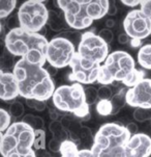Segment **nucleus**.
<instances>
[{
    "label": "nucleus",
    "instance_id": "nucleus-15",
    "mask_svg": "<svg viewBox=\"0 0 151 157\" xmlns=\"http://www.w3.org/2000/svg\"><path fill=\"white\" fill-rule=\"evenodd\" d=\"M20 96L19 86L13 72L0 70V99L2 101H13Z\"/></svg>",
    "mask_w": 151,
    "mask_h": 157
},
{
    "label": "nucleus",
    "instance_id": "nucleus-18",
    "mask_svg": "<svg viewBox=\"0 0 151 157\" xmlns=\"http://www.w3.org/2000/svg\"><path fill=\"white\" fill-rule=\"evenodd\" d=\"M138 63L142 68L151 70V44H146L139 49Z\"/></svg>",
    "mask_w": 151,
    "mask_h": 157
},
{
    "label": "nucleus",
    "instance_id": "nucleus-38",
    "mask_svg": "<svg viewBox=\"0 0 151 157\" xmlns=\"http://www.w3.org/2000/svg\"><path fill=\"white\" fill-rule=\"evenodd\" d=\"M9 157H38L35 154V151H33V149L27 151V152L23 153H12Z\"/></svg>",
    "mask_w": 151,
    "mask_h": 157
},
{
    "label": "nucleus",
    "instance_id": "nucleus-34",
    "mask_svg": "<svg viewBox=\"0 0 151 157\" xmlns=\"http://www.w3.org/2000/svg\"><path fill=\"white\" fill-rule=\"evenodd\" d=\"M99 38H102L108 45L112 43L113 40H114V34L109 28L100 29L99 33Z\"/></svg>",
    "mask_w": 151,
    "mask_h": 157
},
{
    "label": "nucleus",
    "instance_id": "nucleus-24",
    "mask_svg": "<svg viewBox=\"0 0 151 157\" xmlns=\"http://www.w3.org/2000/svg\"><path fill=\"white\" fill-rule=\"evenodd\" d=\"M144 75L145 73L141 70H138L136 69L132 73L129 75L128 78H126L125 81H123V84L125 86H128L129 89L134 87L135 86H137L139 82H141L143 79H144Z\"/></svg>",
    "mask_w": 151,
    "mask_h": 157
},
{
    "label": "nucleus",
    "instance_id": "nucleus-9",
    "mask_svg": "<svg viewBox=\"0 0 151 157\" xmlns=\"http://www.w3.org/2000/svg\"><path fill=\"white\" fill-rule=\"evenodd\" d=\"M89 0H70V1H55L54 4L63 13V17L66 22V25L70 27L81 30L92 25L93 20L87 15L86 5Z\"/></svg>",
    "mask_w": 151,
    "mask_h": 157
},
{
    "label": "nucleus",
    "instance_id": "nucleus-30",
    "mask_svg": "<svg viewBox=\"0 0 151 157\" xmlns=\"http://www.w3.org/2000/svg\"><path fill=\"white\" fill-rule=\"evenodd\" d=\"M16 63H14V55L10 54V53L5 49V51L2 54L1 57V70L4 71V69H14Z\"/></svg>",
    "mask_w": 151,
    "mask_h": 157
},
{
    "label": "nucleus",
    "instance_id": "nucleus-19",
    "mask_svg": "<svg viewBox=\"0 0 151 157\" xmlns=\"http://www.w3.org/2000/svg\"><path fill=\"white\" fill-rule=\"evenodd\" d=\"M78 146L75 142H73L71 140H66L61 144L60 147V154L61 157H75L77 154L79 153Z\"/></svg>",
    "mask_w": 151,
    "mask_h": 157
},
{
    "label": "nucleus",
    "instance_id": "nucleus-45",
    "mask_svg": "<svg viewBox=\"0 0 151 157\" xmlns=\"http://www.w3.org/2000/svg\"><path fill=\"white\" fill-rule=\"evenodd\" d=\"M106 26H107V28H112L115 26V20L114 19H108L106 21Z\"/></svg>",
    "mask_w": 151,
    "mask_h": 157
},
{
    "label": "nucleus",
    "instance_id": "nucleus-46",
    "mask_svg": "<svg viewBox=\"0 0 151 157\" xmlns=\"http://www.w3.org/2000/svg\"><path fill=\"white\" fill-rule=\"evenodd\" d=\"M47 71L49 72L50 75L53 76V75H55V74H56L57 69H56V68H54V67H52V66H49V68L47 69Z\"/></svg>",
    "mask_w": 151,
    "mask_h": 157
},
{
    "label": "nucleus",
    "instance_id": "nucleus-16",
    "mask_svg": "<svg viewBox=\"0 0 151 157\" xmlns=\"http://www.w3.org/2000/svg\"><path fill=\"white\" fill-rule=\"evenodd\" d=\"M109 6H110V1H107V0L89 1L88 4L86 5L87 15L93 21L102 19L106 15H108Z\"/></svg>",
    "mask_w": 151,
    "mask_h": 157
},
{
    "label": "nucleus",
    "instance_id": "nucleus-11",
    "mask_svg": "<svg viewBox=\"0 0 151 157\" xmlns=\"http://www.w3.org/2000/svg\"><path fill=\"white\" fill-rule=\"evenodd\" d=\"M123 28L131 39L142 41L151 34V20L141 10H132L124 18Z\"/></svg>",
    "mask_w": 151,
    "mask_h": 157
},
{
    "label": "nucleus",
    "instance_id": "nucleus-17",
    "mask_svg": "<svg viewBox=\"0 0 151 157\" xmlns=\"http://www.w3.org/2000/svg\"><path fill=\"white\" fill-rule=\"evenodd\" d=\"M48 25L51 28V30L55 33H60L65 27V20L64 17L61 18L60 14H58L56 10H49V19H48Z\"/></svg>",
    "mask_w": 151,
    "mask_h": 157
},
{
    "label": "nucleus",
    "instance_id": "nucleus-31",
    "mask_svg": "<svg viewBox=\"0 0 151 157\" xmlns=\"http://www.w3.org/2000/svg\"><path fill=\"white\" fill-rule=\"evenodd\" d=\"M25 102H26V105H27L29 108L34 109L36 111H43L46 109V107H47L46 101H41V100H36V99H26Z\"/></svg>",
    "mask_w": 151,
    "mask_h": 157
},
{
    "label": "nucleus",
    "instance_id": "nucleus-8",
    "mask_svg": "<svg viewBox=\"0 0 151 157\" xmlns=\"http://www.w3.org/2000/svg\"><path fill=\"white\" fill-rule=\"evenodd\" d=\"M21 28L28 33H39L46 27L49 19V10L38 0H29L21 4L18 10Z\"/></svg>",
    "mask_w": 151,
    "mask_h": 157
},
{
    "label": "nucleus",
    "instance_id": "nucleus-14",
    "mask_svg": "<svg viewBox=\"0 0 151 157\" xmlns=\"http://www.w3.org/2000/svg\"><path fill=\"white\" fill-rule=\"evenodd\" d=\"M151 137L145 133H137L129 138L125 146V157H150Z\"/></svg>",
    "mask_w": 151,
    "mask_h": 157
},
{
    "label": "nucleus",
    "instance_id": "nucleus-22",
    "mask_svg": "<svg viewBox=\"0 0 151 157\" xmlns=\"http://www.w3.org/2000/svg\"><path fill=\"white\" fill-rule=\"evenodd\" d=\"M22 121L24 123H26L27 125L33 128L34 130H38V129H44V120L41 118V117H36V116H33V114H25L23 117V120Z\"/></svg>",
    "mask_w": 151,
    "mask_h": 157
},
{
    "label": "nucleus",
    "instance_id": "nucleus-36",
    "mask_svg": "<svg viewBox=\"0 0 151 157\" xmlns=\"http://www.w3.org/2000/svg\"><path fill=\"white\" fill-rule=\"evenodd\" d=\"M6 25H7V27H9V30H13V29H16V28H20L21 25H20L18 14L9 18V20H7V22H6Z\"/></svg>",
    "mask_w": 151,
    "mask_h": 157
},
{
    "label": "nucleus",
    "instance_id": "nucleus-40",
    "mask_svg": "<svg viewBox=\"0 0 151 157\" xmlns=\"http://www.w3.org/2000/svg\"><path fill=\"white\" fill-rule=\"evenodd\" d=\"M125 127H126V129L128 130V132L131 133V136H132V135H135V134H137V133H139V132H138V126H137V124H135V123H128Z\"/></svg>",
    "mask_w": 151,
    "mask_h": 157
},
{
    "label": "nucleus",
    "instance_id": "nucleus-4",
    "mask_svg": "<svg viewBox=\"0 0 151 157\" xmlns=\"http://www.w3.org/2000/svg\"><path fill=\"white\" fill-rule=\"evenodd\" d=\"M55 108L62 113H70L77 119L88 121L90 118L89 104L86 102L85 87L80 83L58 86L52 97Z\"/></svg>",
    "mask_w": 151,
    "mask_h": 157
},
{
    "label": "nucleus",
    "instance_id": "nucleus-26",
    "mask_svg": "<svg viewBox=\"0 0 151 157\" xmlns=\"http://www.w3.org/2000/svg\"><path fill=\"white\" fill-rule=\"evenodd\" d=\"M12 118L13 117L7 110H5L4 108L0 109V132L1 133H4L13 124Z\"/></svg>",
    "mask_w": 151,
    "mask_h": 157
},
{
    "label": "nucleus",
    "instance_id": "nucleus-41",
    "mask_svg": "<svg viewBox=\"0 0 151 157\" xmlns=\"http://www.w3.org/2000/svg\"><path fill=\"white\" fill-rule=\"evenodd\" d=\"M142 1H139V0H135V1H131V0H122L121 3L124 4L125 6H129V7H135L138 6V5H141Z\"/></svg>",
    "mask_w": 151,
    "mask_h": 157
},
{
    "label": "nucleus",
    "instance_id": "nucleus-1",
    "mask_svg": "<svg viewBox=\"0 0 151 157\" xmlns=\"http://www.w3.org/2000/svg\"><path fill=\"white\" fill-rule=\"evenodd\" d=\"M13 73L18 81L20 96L26 99L48 101L53 97L55 84L47 69L32 65L24 58L17 60Z\"/></svg>",
    "mask_w": 151,
    "mask_h": 157
},
{
    "label": "nucleus",
    "instance_id": "nucleus-6",
    "mask_svg": "<svg viewBox=\"0 0 151 157\" xmlns=\"http://www.w3.org/2000/svg\"><path fill=\"white\" fill-rule=\"evenodd\" d=\"M34 135L35 130L23 121L13 123L4 133L0 134V153L2 157L33 149Z\"/></svg>",
    "mask_w": 151,
    "mask_h": 157
},
{
    "label": "nucleus",
    "instance_id": "nucleus-27",
    "mask_svg": "<svg viewBox=\"0 0 151 157\" xmlns=\"http://www.w3.org/2000/svg\"><path fill=\"white\" fill-rule=\"evenodd\" d=\"M134 119L138 122H145L147 120L151 119V109H146V108H135L134 110Z\"/></svg>",
    "mask_w": 151,
    "mask_h": 157
},
{
    "label": "nucleus",
    "instance_id": "nucleus-35",
    "mask_svg": "<svg viewBox=\"0 0 151 157\" xmlns=\"http://www.w3.org/2000/svg\"><path fill=\"white\" fill-rule=\"evenodd\" d=\"M61 142L59 140L55 137H52V140H50L49 144H48V148H49V151L51 152H60V147H61Z\"/></svg>",
    "mask_w": 151,
    "mask_h": 157
},
{
    "label": "nucleus",
    "instance_id": "nucleus-5",
    "mask_svg": "<svg viewBox=\"0 0 151 157\" xmlns=\"http://www.w3.org/2000/svg\"><path fill=\"white\" fill-rule=\"evenodd\" d=\"M136 63L129 53L118 50L109 54L100 67L97 82L102 86L113 84L115 81H123L136 70Z\"/></svg>",
    "mask_w": 151,
    "mask_h": 157
},
{
    "label": "nucleus",
    "instance_id": "nucleus-47",
    "mask_svg": "<svg viewBox=\"0 0 151 157\" xmlns=\"http://www.w3.org/2000/svg\"><path fill=\"white\" fill-rule=\"evenodd\" d=\"M150 157H151V156H150Z\"/></svg>",
    "mask_w": 151,
    "mask_h": 157
},
{
    "label": "nucleus",
    "instance_id": "nucleus-12",
    "mask_svg": "<svg viewBox=\"0 0 151 157\" xmlns=\"http://www.w3.org/2000/svg\"><path fill=\"white\" fill-rule=\"evenodd\" d=\"M126 103L135 108L151 109V79L144 78L126 93Z\"/></svg>",
    "mask_w": 151,
    "mask_h": 157
},
{
    "label": "nucleus",
    "instance_id": "nucleus-42",
    "mask_svg": "<svg viewBox=\"0 0 151 157\" xmlns=\"http://www.w3.org/2000/svg\"><path fill=\"white\" fill-rule=\"evenodd\" d=\"M118 42L120 44H128V43H129L131 42V38L126 34L125 33H120L118 36Z\"/></svg>",
    "mask_w": 151,
    "mask_h": 157
},
{
    "label": "nucleus",
    "instance_id": "nucleus-28",
    "mask_svg": "<svg viewBox=\"0 0 151 157\" xmlns=\"http://www.w3.org/2000/svg\"><path fill=\"white\" fill-rule=\"evenodd\" d=\"M85 96H86V102L89 105H92L99 99V90L95 89L94 86H87L85 87ZM99 102V101H97Z\"/></svg>",
    "mask_w": 151,
    "mask_h": 157
},
{
    "label": "nucleus",
    "instance_id": "nucleus-7",
    "mask_svg": "<svg viewBox=\"0 0 151 157\" xmlns=\"http://www.w3.org/2000/svg\"><path fill=\"white\" fill-rule=\"evenodd\" d=\"M77 54L80 63L85 67H94L105 63L110 54L109 45L99 34L91 31L82 33V39L78 45Z\"/></svg>",
    "mask_w": 151,
    "mask_h": 157
},
{
    "label": "nucleus",
    "instance_id": "nucleus-25",
    "mask_svg": "<svg viewBox=\"0 0 151 157\" xmlns=\"http://www.w3.org/2000/svg\"><path fill=\"white\" fill-rule=\"evenodd\" d=\"M17 6V1L16 0H2L0 1V18L1 19H5L6 17H9L13 13V10Z\"/></svg>",
    "mask_w": 151,
    "mask_h": 157
},
{
    "label": "nucleus",
    "instance_id": "nucleus-43",
    "mask_svg": "<svg viewBox=\"0 0 151 157\" xmlns=\"http://www.w3.org/2000/svg\"><path fill=\"white\" fill-rule=\"evenodd\" d=\"M117 14V6L114 2H110V6H109V12L108 15L109 16H115Z\"/></svg>",
    "mask_w": 151,
    "mask_h": 157
},
{
    "label": "nucleus",
    "instance_id": "nucleus-13",
    "mask_svg": "<svg viewBox=\"0 0 151 157\" xmlns=\"http://www.w3.org/2000/svg\"><path fill=\"white\" fill-rule=\"evenodd\" d=\"M70 67L71 72L68 79L70 81L80 84H92L97 81L102 65H97L94 67H85L80 63L78 54H76V56L71 60Z\"/></svg>",
    "mask_w": 151,
    "mask_h": 157
},
{
    "label": "nucleus",
    "instance_id": "nucleus-44",
    "mask_svg": "<svg viewBox=\"0 0 151 157\" xmlns=\"http://www.w3.org/2000/svg\"><path fill=\"white\" fill-rule=\"evenodd\" d=\"M131 46L132 47V48H141L142 46V41L141 40H137V39H131Z\"/></svg>",
    "mask_w": 151,
    "mask_h": 157
},
{
    "label": "nucleus",
    "instance_id": "nucleus-39",
    "mask_svg": "<svg viewBox=\"0 0 151 157\" xmlns=\"http://www.w3.org/2000/svg\"><path fill=\"white\" fill-rule=\"evenodd\" d=\"M75 157H94V155L92 154L91 150H88V149H82V150L79 151V153L77 154Z\"/></svg>",
    "mask_w": 151,
    "mask_h": 157
},
{
    "label": "nucleus",
    "instance_id": "nucleus-32",
    "mask_svg": "<svg viewBox=\"0 0 151 157\" xmlns=\"http://www.w3.org/2000/svg\"><path fill=\"white\" fill-rule=\"evenodd\" d=\"M60 36H63L66 40H68L70 42H71L74 45L76 46V44L78 43V45L80 44L81 39H82V34L78 33H74V31H63L60 34Z\"/></svg>",
    "mask_w": 151,
    "mask_h": 157
},
{
    "label": "nucleus",
    "instance_id": "nucleus-3",
    "mask_svg": "<svg viewBox=\"0 0 151 157\" xmlns=\"http://www.w3.org/2000/svg\"><path fill=\"white\" fill-rule=\"evenodd\" d=\"M131 137L125 126L106 123L97 130L90 150L94 157H125V146Z\"/></svg>",
    "mask_w": 151,
    "mask_h": 157
},
{
    "label": "nucleus",
    "instance_id": "nucleus-37",
    "mask_svg": "<svg viewBox=\"0 0 151 157\" xmlns=\"http://www.w3.org/2000/svg\"><path fill=\"white\" fill-rule=\"evenodd\" d=\"M140 6H141L140 10L144 13L147 18H149L151 20V1H147V0L146 1H142Z\"/></svg>",
    "mask_w": 151,
    "mask_h": 157
},
{
    "label": "nucleus",
    "instance_id": "nucleus-2",
    "mask_svg": "<svg viewBox=\"0 0 151 157\" xmlns=\"http://www.w3.org/2000/svg\"><path fill=\"white\" fill-rule=\"evenodd\" d=\"M48 45L49 41L43 34L28 33L21 27L9 30L4 36L5 49L10 54L39 67L47 63Z\"/></svg>",
    "mask_w": 151,
    "mask_h": 157
},
{
    "label": "nucleus",
    "instance_id": "nucleus-10",
    "mask_svg": "<svg viewBox=\"0 0 151 157\" xmlns=\"http://www.w3.org/2000/svg\"><path fill=\"white\" fill-rule=\"evenodd\" d=\"M77 54L76 46L63 36H56L49 42L47 48V62L49 66L58 69L70 65Z\"/></svg>",
    "mask_w": 151,
    "mask_h": 157
},
{
    "label": "nucleus",
    "instance_id": "nucleus-33",
    "mask_svg": "<svg viewBox=\"0 0 151 157\" xmlns=\"http://www.w3.org/2000/svg\"><path fill=\"white\" fill-rule=\"evenodd\" d=\"M99 100H111L113 98V92L109 86H102L99 89Z\"/></svg>",
    "mask_w": 151,
    "mask_h": 157
},
{
    "label": "nucleus",
    "instance_id": "nucleus-29",
    "mask_svg": "<svg viewBox=\"0 0 151 157\" xmlns=\"http://www.w3.org/2000/svg\"><path fill=\"white\" fill-rule=\"evenodd\" d=\"M9 113L13 118H21L24 116V105L19 101H14L9 106Z\"/></svg>",
    "mask_w": 151,
    "mask_h": 157
},
{
    "label": "nucleus",
    "instance_id": "nucleus-21",
    "mask_svg": "<svg viewBox=\"0 0 151 157\" xmlns=\"http://www.w3.org/2000/svg\"><path fill=\"white\" fill-rule=\"evenodd\" d=\"M46 131L45 129L35 130V135H34V144L33 149L35 151H44L46 150L47 142H46Z\"/></svg>",
    "mask_w": 151,
    "mask_h": 157
},
{
    "label": "nucleus",
    "instance_id": "nucleus-23",
    "mask_svg": "<svg viewBox=\"0 0 151 157\" xmlns=\"http://www.w3.org/2000/svg\"><path fill=\"white\" fill-rule=\"evenodd\" d=\"M96 113L102 117H108L113 113V104L111 100H99L96 103Z\"/></svg>",
    "mask_w": 151,
    "mask_h": 157
},
{
    "label": "nucleus",
    "instance_id": "nucleus-20",
    "mask_svg": "<svg viewBox=\"0 0 151 157\" xmlns=\"http://www.w3.org/2000/svg\"><path fill=\"white\" fill-rule=\"evenodd\" d=\"M126 93L128 90H125L124 89H121L116 95L113 96V98L111 99L113 104V113L116 114L118 113L120 109H122V107L125 105L126 103Z\"/></svg>",
    "mask_w": 151,
    "mask_h": 157
}]
</instances>
